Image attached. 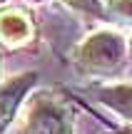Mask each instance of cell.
Wrapping results in <instances>:
<instances>
[{
    "label": "cell",
    "mask_w": 132,
    "mask_h": 134,
    "mask_svg": "<svg viewBox=\"0 0 132 134\" xmlns=\"http://www.w3.org/2000/svg\"><path fill=\"white\" fill-rule=\"evenodd\" d=\"M120 55H122V40L112 32H97L80 47V60L97 70L117 65Z\"/></svg>",
    "instance_id": "obj_1"
},
{
    "label": "cell",
    "mask_w": 132,
    "mask_h": 134,
    "mask_svg": "<svg viewBox=\"0 0 132 134\" xmlns=\"http://www.w3.org/2000/svg\"><path fill=\"white\" fill-rule=\"evenodd\" d=\"M25 134H67V122H65L62 109H57L55 104H47V102L35 104Z\"/></svg>",
    "instance_id": "obj_2"
},
{
    "label": "cell",
    "mask_w": 132,
    "mask_h": 134,
    "mask_svg": "<svg viewBox=\"0 0 132 134\" xmlns=\"http://www.w3.org/2000/svg\"><path fill=\"white\" fill-rule=\"evenodd\" d=\"M33 82H38V75L30 72V75H23V77L10 80L8 85L0 90V132H3L5 124L13 119V114H15V109H18L20 99L25 97V92H28V87L33 85Z\"/></svg>",
    "instance_id": "obj_3"
},
{
    "label": "cell",
    "mask_w": 132,
    "mask_h": 134,
    "mask_svg": "<svg viewBox=\"0 0 132 134\" xmlns=\"http://www.w3.org/2000/svg\"><path fill=\"white\" fill-rule=\"evenodd\" d=\"M30 35V23L23 13L18 10H5L0 13V37L10 45H18L23 42L25 37Z\"/></svg>",
    "instance_id": "obj_4"
},
{
    "label": "cell",
    "mask_w": 132,
    "mask_h": 134,
    "mask_svg": "<svg viewBox=\"0 0 132 134\" xmlns=\"http://www.w3.org/2000/svg\"><path fill=\"white\" fill-rule=\"evenodd\" d=\"M100 99L105 104H110L112 109H117L122 117L132 119V87H115V90H102Z\"/></svg>",
    "instance_id": "obj_5"
},
{
    "label": "cell",
    "mask_w": 132,
    "mask_h": 134,
    "mask_svg": "<svg viewBox=\"0 0 132 134\" xmlns=\"http://www.w3.org/2000/svg\"><path fill=\"white\" fill-rule=\"evenodd\" d=\"M107 5L115 15H120V18L132 23V0H107Z\"/></svg>",
    "instance_id": "obj_6"
},
{
    "label": "cell",
    "mask_w": 132,
    "mask_h": 134,
    "mask_svg": "<svg viewBox=\"0 0 132 134\" xmlns=\"http://www.w3.org/2000/svg\"><path fill=\"white\" fill-rule=\"evenodd\" d=\"M72 5H77V8H85V10H95V3L92 0H70Z\"/></svg>",
    "instance_id": "obj_7"
}]
</instances>
